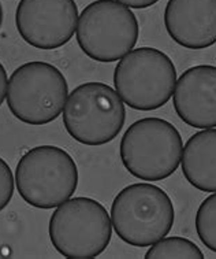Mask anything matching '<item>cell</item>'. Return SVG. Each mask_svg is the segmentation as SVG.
Returning <instances> with one entry per match:
<instances>
[{"instance_id": "ac0fdd59", "label": "cell", "mask_w": 216, "mask_h": 259, "mask_svg": "<svg viewBox=\"0 0 216 259\" xmlns=\"http://www.w3.org/2000/svg\"><path fill=\"white\" fill-rule=\"evenodd\" d=\"M2 24H3V7L0 3V28H2Z\"/></svg>"}, {"instance_id": "9c48e42d", "label": "cell", "mask_w": 216, "mask_h": 259, "mask_svg": "<svg viewBox=\"0 0 216 259\" xmlns=\"http://www.w3.org/2000/svg\"><path fill=\"white\" fill-rule=\"evenodd\" d=\"M78 24L74 0H21L15 25L21 37L38 50H57L70 41Z\"/></svg>"}, {"instance_id": "ba28073f", "label": "cell", "mask_w": 216, "mask_h": 259, "mask_svg": "<svg viewBox=\"0 0 216 259\" xmlns=\"http://www.w3.org/2000/svg\"><path fill=\"white\" fill-rule=\"evenodd\" d=\"M140 26L133 11L117 0H96L82 10L77 42L86 57L103 63L122 59L134 50Z\"/></svg>"}, {"instance_id": "9a60e30c", "label": "cell", "mask_w": 216, "mask_h": 259, "mask_svg": "<svg viewBox=\"0 0 216 259\" xmlns=\"http://www.w3.org/2000/svg\"><path fill=\"white\" fill-rule=\"evenodd\" d=\"M14 176L9 163L0 158V211L7 207L14 195Z\"/></svg>"}, {"instance_id": "2e32d148", "label": "cell", "mask_w": 216, "mask_h": 259, "mask_svg": "<svg viewBox=\"0 0 216 259\" xmlns=\"http://www.w3.org/2000/svg\"><path fill=\"white\" fill-rule=\"evenodd\" d=\"M119 3H122V5L127 6V7H130V9H148L150 6L156 5L159 0H117Z\"/></svg>"}, {"instance_id": "7c38bea8", "label": "cell", "mask_w": 216, "mask_h": 259, "mask_svg": "<svg viewBox=\"0 0 216 259\" xmlns=\"http://www.w3.org/2000/svg\"><path fill=\"white\" fill-rule=\"evenodd\" d=\"M181 166L189 184L202 192H216V129L196 132L182 150Z\"/></svg>"}, {"instance_id": "7a4b0ae2", "label": "cell", "mask_w": 216, "mask_h": 259, "mask_svg": "<svg viewBox=\"0 0 216 259\" xmlns=\"http://www.w3.org/2000/svg\"><path fill=\"white\" fill-rule=\"evenodd\" d=\"M183 142L177 127L163 118L138 119L123 135L119 154L125 169L145 181H161L178 169Z\"/></svg>"}, {"instance_id": "8992f818", "label": "cell", "mask_w": 216, "mask_h": 259, "mask_svg": "<svg viewBox=\"0 0 216 259\" xmlns=\"http://www.w3.org/2000/svg\"><path fill=\"white\" fill-rule=\"evenodd\" d=\"M126 110L121 96L104 82L78 85L66 100L63 125L75 142L85 146H103L122 131Z\"/></svg>"}, {"instance_id": "52a82bcc", "label": "cell", "mask_w": 216, "mask_h": 259, "mask_svg": "<svg viewBox=\"0 0 216 259\" xmlns=\"http://www.w3.org/2000/svg\"><path fill=\"white\" fill-rule=\"evenodd\" d=\"M69 85L62 71L47 62H28L17 67L7 84V106L21 122L47 125L65 109Z\"/></svg>"}, {"instance_id": "5bb4252c", "label": "cell", "mask_w": 216, "mask_h": 259, "mask_svg": "<svg viewBox=\"0 0 216 259\" xmlns=\"http://www.w3.org/2000/svg\"><path fill=\"white\" fill-rule=\"evenodd\" d=\"M196 231L202 244L216 252V192L200 204L196 212Z\"/></svg>"}, {"instance_id": "8fae6325", "label": "cell", "mask_w": 216, "mask_h": 259, "mask_svg": "<svg viewBox=\"0 0 216 259\" xmlns=\"http://www.w3.org/2000/svg\"><path fill=\"white\" fill-rule=\"evenodd\" d=\"M165 26L177 44L202 50L216 42V0H169Z\"/></svg>"}, {"instance_id": "30bf717a", "label": "cell", "mask_w": 216, "mask_h": 259, "mask_svg": "<svg viewBox=\"0 0 216 259\" xmlns=\"http://www.w3.org/2000/svg\"><path fill=\"white\" fill-rule=\"evenodd\" d=\"M173 102L178 117L189 126L216 127V67L198 65L183 71Z\"/></svg>"}, {"instance_id": "4fadbf2b", "label": "cell", "mask_w": 216, "mask_h": 259, "mask_svg": "<svg viewBox=\"0 0 216 259\" xmlns=\"http://www.w3.org/2000/svg\"><path fill=\"white\" fill-rule=\"evenodd\" d=\"M146 259H204L202 251L185 237H163L152 244L145 254Z\"/></svg>"}, {"instance_id": "6da1fadb", "label": "cell", "mask_w": 216, "mask_h": 259, "mask_svg": "<svg viewBox=\"0 0 216 259\" xmlns=\"http://www.w3.org/2000/svg\"><path fill=\"white\" fill-rule=\"evenodd\" d=\"M174 220V204L169 195L148 183L125 187L111 206L114 231L121 240L134 247H148L166 237Z\"/></svg>"}, {"instance_id": "277c9868", "label": "cell", "mask_w": 216, "mask_h": 259, "mask_svg": "<svg viewBox=\"0 0 216 259\" xmlns=\"http://www.w3.org/2000/svg\"><path fill=\"white\" fill-rule=\"evenodd\" d=\"M48 232L52 245L62 256L92 259L103 254L110 244L113 222L101 203L80 196L58 206Z\"/></svg>"}, {"instance_id": "e0dca14e", "label": "cell", "mask_w": 216, "mask_h": 259, "mask_svg": "<svg viewBox=\"0 0 216 259\" xmlns=\"http://www.w3.org/2000/svg\"><path fill=\"white\" fill-rule=\"evenodd\" d=\"M7 84H9V81H7V71H6L5 66L0 62V106L3 104L6 96H7Z\"/></svg>"}, {"instance_id": "5b68a950", "label": "cell", "mask_w": 216, "mask_h": 259, "mask_svg": "<svg viewBox=\"0 0 216 259\" xmlns=\"http://www.w3.org/2000/svg\"><path fill=\"white\" fill-rule=\"evenodd\" d=\"M114 85L129 107L152 111L171 99L177 85V69L169 55L157 48H136L117 65Z\"/></svg>"}, {"instance_id": "3957f363", "label": "cell", "mask_w": 216, "mask_h": 259, "mask_svg": "<svg viewBox=\"0 0 216 259\" xmlns=\"http://www.w3.org/2000/svg\"><path fill=\"white\" fill-rule=\"evenodd\" d=\"M19 196L36 208H55L74 195L78 167L61 147H34L19 159L15 169Z\"/></svg>"}]
</instances>
